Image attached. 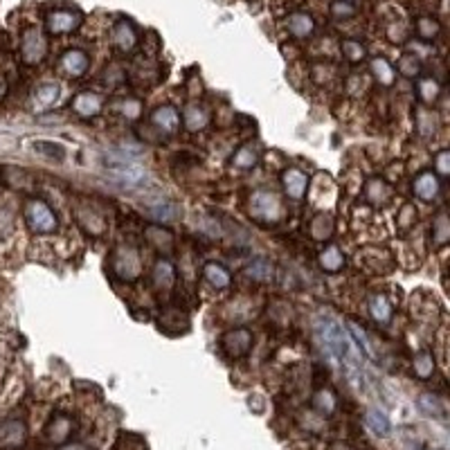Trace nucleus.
<instances>
[{
	"instance_id": "1",
	"label": "nucleus",
	"mask_w": 450,
	"mask_h": 450,
	"mask_svg": "<svg viewBox=\"0 0 450 450\" xmlns=\"http://www.w3.org/2000/svg\"><path fill=\"white\" fill-rule=\"evenodd\" d=\"M318 331H320L322 342L327 344L333 356L340 358V360H344V362H347V365L353 367V369L360 367V353H358V349H356V342H353V340L347 336V331H344L338 322H333V320H322V322L318 324Z\"/></svg>"
},
{
	"instance_id": "2",
	"label": "nucleus",
	"mask_w": 450,
	"mask_h": 450,
	"mask_svg": "<svg viewBox=\"0 0 450 450\" xmlns=\"http://www.w3.org/2000/svg\"><path fill=\"white\" fill-rule=\"evenodd\" d=\"M248 214L259 223H277L284 218V205L282 198L275 191H255L248 200Z\"/></svg>"
},
{
	"instance_id": "3",
	"label": "nucleus",
	"mask_w": 450,
	"mask_h": 450,
	"mask_svg": "<svg viewBox=\"0 0 450 450\" xmlns=\"http://www.w3.org/2000/svg\"><path fill=\"white\" fill-rule=\"evenodd\" d=\"M25 223L34 234H52L59 230V218L45 200L32 198L25 205Z\"/></svg>"
},
{
	"instance_id": "4",
	"label": "nucleus",
	"mask_w": 450,
	"mask_h": 450,
	"mask_svg": "<svg viewBox=\"0 0 450 450\" xmlns=\"http://www.w3.org/2000/svg\"><path fill=\"white\" fill-rule=\"evenodd\" d=\"M113 271L120 277L122 282H133L138 280L142 273V259H140V250L129 243H124L120 248H115L113 257H111Z\"/></svg>"
},
{
	"instance_id": "5",
	"label": "nucleus",
	"mask_w": 450,
	"mask_h": 450,
	"mask_svg": "<svg viewBox=\"0 0 450 450\" xmlns=\"http://www.w3.org/2000/svg\"><path fill=\"white\" fill-rule=\"evenodd\" d=\"M218 344H221V349L227 358H243L248 356V351H250L252 347V333L250 329H246V327H236V329H230L225 331L221 340H218Z\"/></svg>"
},
{
	"instance_id": "6",
	"label": "nucleus",
	"mask_w": 450,
	"mask_h": 450,
	"mask_svg": "<svg viewBox=\"0 0 450 450\" xmlns=\"http://www.w3.org/2000/svg\"><path fill=\"white\" fill-rule=\"evenodd\" d=\"M47 54V38L45 34L38 30V27H30V30L23 32V41H21V59L27 65H36L45 59Z\"/></svg>"
},
{
	"instance_id": "7",
	"label": "nucleus",
	"mask_w": 450,
	"mask_h": 450,
	"mask_svg": "<svg viewBox=\"0 0 450 450\" xmlns=\"http://www.w3.org/2000/svg\"><path fill=\"white\" fill-rule=\"evenodd\" d=\"M81 14L74 9H54L45 16V30L47 34H70L81 25Z\"/></svg>"
},
{
	"instance_id": "8",
	"label": "nucleus",
	"mask_w": 450,
	"mask_h": 450,
	"mask_svg": "<svg viewBox=\"0 0 450 450\" xmlns=\"http://www.w3.org/2000/svg\"><path fill=\"white\" fill-rule=\"evenodd\" d=\"M282 187L289 198L302 200L306 196V191H309V176L300 169L289 167V169H284V174H282Z\"/></svg>"
},
{
	"instance_id": "9",
	"label": "nucleus",
	"mask_w": 450,
	"mask_h": 450,
	"mask_svg": "<svg viewBox=\"0 0 450 450\" xmlns=\"http://www.w3.org/2000/svg\"><path fill=\"white\" fill-rule=\"evenodd\" d=\"M111 41L115 45V50L122 52V54H129L138 47V32L129 21H120L118 25L113 27V34H111Z\"/></svg>"
},
{
	"instance_id": "10",
	"label": "nucleus",
	"mask_w": 450,
	"mask_h": 450,
	"mask_svg": "<svg viewBox=\"0 0 450 450\" xmlns=\"http://www.w3.org/2000/svg\"><path fill=\"white\" fill-rule=\"evenodd\" d=\"M151 124L160 133L169 136V133H176L180 129V115H178V111L174 106L165 104V106H160V109H156L151 113Z\"/></svg>"
},
{
	"instance_id": "11",
	"label": "nucleus",
	"mask_w": 450,
	"mask_h": 450,
	"mask_svg": "<svg viewBox=\"0 0 450 450\" xmlns=\"http://www.w3.org/2000/svg\"><path fill=\"white\" fill-rule=\"evenodd\" d=\"M102 106H104V102H102V97L97 93H79L72 99V111L79 115V118H86V120L99 115Z\"/></svg>"
},
{
	"instance_id": "12",
	"label": "nucleus",
	"mask_w": 450,
	"mask_h": 450,
	"mask_svg": "<svg viewBox=\"0 0 450 450\" xmlns=\"http://www.w3.org/2000/svg\"><path fill=\"white\" fill-rule=\"evenodd\" d=\"M25 424L23 421H16V419H9L0 424V446L5 448H16L25 442Z\"/></svg>"
},
{
	"instance_id": "13",
	"label": "nucleus",
	"mask_w": 450,
	"mask_h": 450,
	"mask_svg": "<svg viewBox=\"0 0 450 450\" xmlns=\"http://www.w3.org/2000/svg\"><path fill=\"white\" fill-rule=\"evenodd\" d=\"M77 221H79L81 230L90 236H99L106 232V221L99 212H95L90 207H79L77 209Z\"/></svg>"
},
{
	"instance_id": "14",
	"label": "nucleus",
	"mask_w": 450,
	"mask_h": 450,
	"mask_svg": "<svg viewBox=\"0 0 450 450\" xmlns=\"http://www.w3.org/2000/svg\"><path fill=\"white\" fill-rule=\"evenodd\" d=\"M176 284V268L169 259L160 257V259L153 264V286L158 291H169L171 286Z\"/></svg>"
},
{
	"instance_id": "15",
	"label": "nucleus",
	"mask_w": 450,
	"mask_h": 450,
	"mask_svg": "<svg viewBox=\"0 0 450 450\" xmlns=\"http://www.w3.org/2000/svg\"><path fill=\"white\" fill-rule=\"evenodd\" d=\"M88 54L81 52V50H68V52H63L61 56V70L68 74V77H81L86 74V70H88Z\"/></svg>"
},
{
	"instance_id": "16",
	"label": "nucleus",
	"mask_w": 450,
	"mask_h": 450,
	"mask_svg": "<svg viewBox=\"0 0 450 450\" xmlns=\"http://www.w3.org/2000/svg\"><path fill=\"white\" fill-rule=\"evenodd\" d=\"M59 83H43V86H38V88L34 90L32 95V109L36 113H41L45 109H50L56 104V99H59Z\"/></svg>"
},
{
	"instance_id": "17",
	"label": "nucleus",
	"mask_w": 450,
	"mask_h": 450,
	"mask_svg": "<svg viewBox=\"0 0 450 450\" xmlns=\"http://www.w3.org/2000/svg\"><path fill=\"white\" fill-rule=\"evenodd\" d=\"M47 439H50L52 444L61 446L68 442V437L72 435V421L63 415H56L50 424H47V430H45Z\"/></svg>"
},
{
	"instance_id": "18",
	"label": "nucleus",
	"mask_w": 450,
	"mask_h": 450,
	"mask_svg": "<svg viewBox=\"0 0 450 450\" xmlns=\"http://www.w3.org/2000/svg\"><path fill=\"white\" fill-rule=\"evenodd\" d=\"M183 124L191 133L203 131L209 124V111L205 106H200V104H189L183 113Z\"/></svg>"
},
{
	"instance_id": "19",
	"label": "nucleus",
	"mask_w": 450,
	"mask_h": 450,
	"mask_svg": "<svg viewBox=\"0 0 450 450\" xmlns=\"http://www.w3.org/2000/svg\"><path fill=\"white\" fill-rule=\"evenodd\" d=\"M203 277H205V282H207L209 286H214V289H218V291L227 289L230 282H232V277H230V271H227L225 266L218 264V262H209V264H205V268H203Z\"/></svg>"
},
{
	"instance_id": "20",
	"label": "nucleus",
	"mask_w": 450,
	"mask_h": 450,
	"mask_svg": "<svg viewBox=\"0 0 450 450\" xmlns=\"http://www.w3.org/2000/svg\"><path fill=\"white\" fill-rule=\"evenodd\" d=\"M145 234L149 239V243L160 252H169L171 246H174V234H171L169 230L162 227V225H149Z\"/></svg>"
},
{
	"instance_id": "21",
	"label": "nucleus",
	"mask_w": 450,
	"mask_h": 450,
	"mask_svg": "<svg viewBox=\"0 0 450 450\" xmlns=\"http://www.w3.org/2000/svg\"><path fill=\"white\" fill-rule=\"evenodd\" d=\"M318 264L322 271H327V273H336L340 271V268L344 266V255L338 246H327L324 250L320 252L318 257Z\"/></svg>"
},
{
	"instance_id": "22",
	"label": "nucleus",
	"mask_w": 450,
	"mask_h": 450,
	"mask_svg": "<svg viewBox=\"0 0 450 450\" xmlns=\"http://www.w3.org/2000/svg\"><path fill=\"white\" fill-rule=\"evenodd\" d=\"M257 162H259V151H257V147L252 145H246L241 149H236V153L232 156V160H230V165H232L234 169H252L257 167Z\"/></svg>"
},
{
	"instance_id": "23",
	"label": "nucleus",
	"mask_w": 450,
	"mask_h": 450,
	"mask_svg": "<svg viewBox=\"0 0 450 450\" xmlns=\"http://www.w3.org/2000/svg\"><path fill=\"white\" fill-rule=\"evenodd\" d=\"M313 18L309 14H293L289 16V21H286V30H289L293 36H298V38H306V36H311L313 32Z\"/></svg>"
},
{
	"instance_id": "24",
	"label": "nucleus",
	"mask_w": 450,
	"mask_h": 450,
	"mask_svg": "<svg viewBox=\"0 0 450 450\" xmlns=\"http://www.w3.org/2000/svg\"><path fill=\"white\" fill-rule=\"evenodd\" d=\"M415 194L424 200H433L439 194V180L433 174H421L415 180Z\"/></svg>"
},
{
	"instance_id": "25",
	"label": "nucleus",
	"mask_w": 450,
	"mask_h": 450,
	"mask_svg": "<svg viewBox=\"0 0 450 450\" xmlns=\"http://www.w3.org/2000/svg\"><path fill=\"white\" fill-rule=\"evenodd\" d=\"M369 313L376 322L385 324L392 318V304L385 295H371L369 298Z\"/></svg>"
},
{
	"instance_id": "26",
	"label": "nucleus",
	"mask_w": 450,
	"mask_h": 450,
	"mask_svg": "<svg viewBox=\"0 0 450 450\" xmlns=\"http://www.w3.org/2000/svg\"><path fill=\"white\" fill-rule=\"evenodd\" d=\"M333 230H336V223H333V218L329 214L315 216L311 223V234L313 239H318V241H329L333 236Z\"/></svg>"
},
{
	"instance_id": "27",
	"label": "nucleus",
	"mask_w": 450,
	"mask_h": 450,
	"mask_svg": "<svg viewBox=\"0 0 450 450\" xmlns=\"http://www.w3.org/2000/svg\"><path fill=\"white\" fill-rule=\"evenodd\" d=\"M365 196H367L369 203H374V205H385L387 200H389V196H392V191H389V187H387L385 183H383V180L374 178V180H369V183H367Z\"/></svg>"
},
{
	"instance_id": "28",
	"label": "nucleus",
	"mask_w": 450,
	"mask_h": 450,
	"mask_svg": "<svg viewBox=\"0 0 450 450\" xmlns=\"http://www.w3.org/2000/svg\"><path fill=\"white\" fill-rule=\"evenodd\" d=\"M246 273H248V277H252V280H257V282H271L275 268L268 259H252L250 264H248Z\"/></svg>"
},
{
	"instance_id": "29",
	"label": "nucleus",
	"mask_w": 450,
	"mask_h": 450,
	"mask_svg": "<svg viewBox=\"0 0 450 450\" xmlns=\"http://www.w3.org/2000/svg\"><path fill=\"white\" fill-rule=\"evenodd\" d=\"M367 426L371 428V433H376L378 437H387L392 433L389 419L380 412V410H369L367 412Z\"/></svg>"
},
{
	"instance_id": "30",
	"label": "nucleus",
	"mask_w": 450,
	"mask_h": 450,
	"mask_svg": "<svg viewBox=\"0 0 450 450\" xmlns=\"http://www.w3.org/2000/svg\"><path fill=\"white\" fill-rule=\"evenodd\" d=\"M419 408L424 410L428 417H433V419H444L446 417L444 403L435 394H421L419 396Z\"/></svg>"
},
{
	"instance_id": "31",
	"label": "nucleus",
	"mask_w": 450,
	"mask_h": 450,
	"mask_svg": "<svg viewBox=\"0 0 450 450\" xmlns=\"http://www.w3.org/2000/svg\"><path fill=\"white\" fill-rule=\"evenodd\" d=\"M371 72H374L376 81L383 83V86H392V83H394V68L389 65V61L380 59V56L371 61Z\"/></svg>"
},
{
	"instance_id": "32",
	"label": "nucleus",
	"mask_w": 450,
	"mask_h": 450,
	"mask_svg": "<svg viewBox=\"0 0 450 450\" xmlns=\"http://www.w3.org/2000/svg\"><path fill=\"white\" fill-rule=\"evenodd\" d=\"M313 405H315L318 412H322L324 417H329V415H333V410H336V396H333L331 389L322 387V389H318V394H315Z\"/></svg>"
},
{
	"instance_id": "33",
	"label": "nucleus",
	"mask_w": 450,
	"mask_h": 450,
	"mask_svg": "<svg viewBox=\"0 0 450 450\" xmlns=\"http://www.w3.org/2000/svg\"><path fill=\"white\" fill-rule=\"evenodd\" d=\"M34 149L41 153V156L54 158V160H63L65 158V149L61 145H56V142H50V140H36Z\"/></svg>"
},
{
	"instance_id": "34",
	"label": "nucleus",
	"mask_w": 450,
	"mask_h": 450,
	"mask_svg": "<svg viewBox=\"0 0 450 450\" xmlns=\"http://www.w3.org/2000/svg\"><path fill=\"white\" fill-rule=\"evenodd\" d=\"M435 371V362H433V356H430L428 351H421L419 356L415 358V374L419 378H428L430 374Z\"/></svg>"
},
{
	"instance_id": "35",
	"label": "nucleus",
	"mask_w": 450,
	"mask_h": 450,
	"mask_svg": "<svg viewBox=\"0 0 450 450\" xmlns=\"http://www.w3.org/2000/svg\"><path fill=\"white\" fill-rule=\"evenodd\" d=\"M433 236L437 243H444L450 241V218L446 214H439L435 218V225H433Z\"/></svg>"
},
{
	"instance_id": "36",
	"label": "nucleus",
	"mask_w": 450,
	"mask_h": 450,
	"mask_svg": "<svg viewBox=\"0 0 450 450\" xmlns=\"http://www.w3.org/2000/svg\"><path fill=\"white\" fill-rule=\"evenodd\" d=\"M120 113L124 115L127 120H140L142 115V102L136 97H127L120 102Z\"/></svg>"
},
{
	"instance_id": "37",
	"label": "nucleus",
	"mask_w": 450,
	"mask_h": 450,
	"mask_svg": "<svg viewBox=\"0 0 450 450\" xmlns=\"http://www.w3.org/2000/svg\"><path fill=\"white\" fill-rule=\"evenodd\" d=\"M419 95L424 102H435L439 97V83L433 81V79H421L419 81Z\"/></svg>"
},
{
	"instance_id": "38",
	"label": "nucleus",
	"mask_w": 450,
	"mask_h": 450,
	"mask_svg": "<svg viewBox=\"0 0 450 450\" xmlns=\"http://www.w3.org/2000/svg\"><path fill=\"white\" fill-rule=\"evenodd\" d=\"M342 52H344V56H347V59L353 61V63H358V61L365 59V47H362L358 41H344V43H342Z\"/></svg>"
},
{
	"instance_id": "39",
	"label": "nucleus",
	"mask_w": 450,
	"mask_h": 450,
	"mask_svg": "<svg viewBox=\"0 0 450 450\" xmlns=\"http://www.w3.org/2000/svg\"><path fill=\"white\" fill-rule=\"evenodd\" d=\"M439 32V25L433 21V18H421L419 21V34L424 38H433Z\"/></svg>"
},
{
	"instance_id": "40",
	"label": "nucleus",
	"mask_w": 450,
	"mask_h": 450,
	"mask_svg": "<svg viewBox=\"0 0 450 450\" xmlns=\"http://www.w3.org/2000/svg\"><path fill=\"white\" fill-rule=\"evenodd\" d=\"M151 214L156 216V218H160V221H171V218L176 216V207L171 205V203H167V205H158V207H153V209H151Z\"/></svg>"
},
{
	"instance_id": "41",
	"label": "nucleus",
	"mask_w": 450,
	"mask_h": 450,
	"mask_svg": "<svg viewBox=\"0 0 450 450\" xmlns=\"http://www.w3.org/2000/svg\"><path fill=\"white\" fill-rule=\"evenodd\" d=\"M349 329H351V333H353V338H356V342L360 344L362 349H365V353H369V356H371V347H369L367 336L362 333V329L358 327V324H353V322H349Z\"/></svg>"
},
{
	"instance_id": "42",
	"label": "nucleus",
	"mask_w": 450,
	"mask_h": 450,
	"mask_svg": "<svg viewBox=\"0 0 450 450\" xmlns=\"http://www.w3.org/2000/svg\"><path fill=\"white\" fill-rule=\"evenodd\" d=\"M435 165H437L439 174L450 176V151H442V153H439L437 160H435Z\"/></svg>"
},
{
	"instance_id": "43",
	"label": "nucleus",
	"mask_w": 450,
	"mask_h": 450,
	"mask_svg": "<svg viewBox=\"0 0 450 450\" xmlns=\"http://www.w3.org/2000/svg\"><path fill=\"white\" fill-rule=\"evenodd\" d=\"M401 72L408 77H415L419 72V61H415V56H403L401 59Z\"/></svg>"
},
{
	"instance_id": "44",
	"label": "nucleus",
	"mask_w": 450,
	"mask_h": 450,
	"mask_svg": "<svg viewBox=\"0 0 450 450\" xmlns=\"http://www.w3.org/2000/svg\"><path fill=\"white\" fill-rule=\"evenodd\" d=\"M331 12L336 18H344V16H351L353 14V7L349 3H336L331 7Z\"/></svg>"
},
{
	"instance_id": "45",
	"label": "nucleus",
	"mask_w": 450,
	"mask_h": 450,
	"mask_svg": "<svg viewBox=\"0 0 450 450\" xmlns=\"http://www.w3.org/2000/svg\"><path fill=\"white\" fill-rule=\"evenodd\" d=\"M7 95V81L3 79V77H0V99H3Z\"/></svg>"
},
{
	"instance_id": "46",
	"label": "nucleus",
	"mask_w": 450,
	"mask_h": 450,
	"mask_svg": "<svg viewBox=\"0 0 450 450\" xmlns=\"http://www.w3.org/2000/svg\"><path fill=\"white\" fill-rule=\"evenodd\" d=\"M63 450H88V448H83V446H77V444H72V446H65Z\"/></svg>"
}]
</instances>
